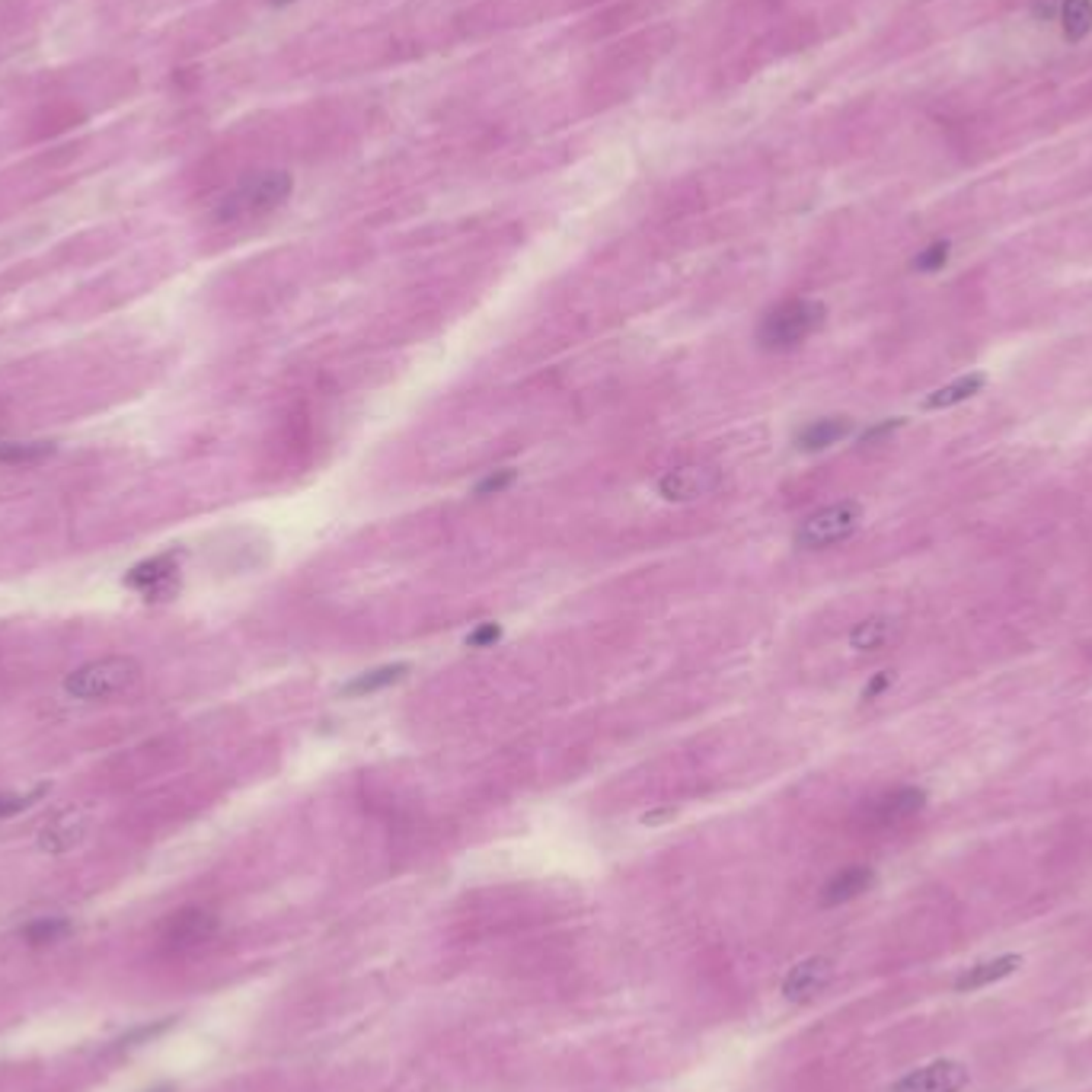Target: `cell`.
Masks as SVG:
<instances>
[{
	"label": "cell",
	"mask_w": 1092,
	"mask_h": 1092,
	"mask_svg": "<svg viewBox=\"0 0 1092 1092\" xmlns=\"http://www.w3.org/2000/svg\"><path fill=\"white\" fill-rule=\"evenodd\" d=\"M137 681H141V664L131 655H105L74 667L64 678V693L84 703H99V699L131 693Z\"/></svg>",
	"instance_id": "3"
},
{
	"label": "cell",
	"mask_w": 1092,
	"mask_h": 1092,
	"mask_svg": "<svg viewBox=\"0 0 1092 1092\" xmlns=\"http://www.w3.org/2000/svg\"><path fill=\"white\" fill-rule=\"evenodd\" d=\"M888 684H892V672H882V675H875L869 684H866V690H863V699H875V696H882L885 690H888Z\"/></svg>",
	"instance_id": "25"
},
{
	"label": "cell",
	"mask_w": 1092,
	"mask_h": 1092,
	"mask_svg": "<svg viewBox=\"0 0 1092 1092\" xmlns=\"http://www.w3.org/2000/svg\"><path fill=\"white\" fill-rule=\"evenodd\" d=\"M831 974H834L831 959H824V956L805 959V962H799V965L789 968V974H786V980H783V997H786L789 1003H808V1000H815V997L828 988Z\"/></svg>",
	"instance_id": "9"
},
{
	"label": "cell",
	"mask_w": 1092,
	"mask_h": 1092,
	"mask_svg": "<svg viewBox=\"0 0 1092 1092\" xmlns=\"http://www.w3.org/2000/svg\"><path fill=\"white\" fill-rule=\"evenodd\" d=\"M927 805V792L917 786H901L892 789L885 795H878L869 808H866V821L875 828H895L907 818H913Z\"/></svg>",
	"instance_id": "8"
},
{
	"label": "cell",
	"mask_w": 1092,
	"mask_h": 1092,
	"mask_svg": "<svg viewBox=\"0 0 1092 1092\" xmlns=\"http://www.w3.org/2000/svg\"><path fill=\"white\" fill-rule=\"evenodd\" d=\"M67 933H70V924L64 917H42L23 927V939L29 945H52V942H61Z\"/></svg>",
	"instance_id": "20"
},
{
	"label": "cell",
	"mask_w": 1092,
	"mask_h": 1092,
	"mask_svg": "<svg viewBox=\"0 0 1092 1092\" xmlns=\"http://www.w3.org/2000/svg\"><path fill=\"white\" fill-rule=\"evenodd\" d=\"M895 629L898 626L888 617H869V620L853 626L850 649H856V652H882L895 639Z\"/></svg>",
	"instance_id": "16"
},
{
	"label": "cell",
	"mask_w": 1092,
	"mask_h": 1092,
	"mask_svg": "<svg viewBox=\"0 0 1092 1092\" xmlns=\"http://www.w3.org/2000/svg\"><path fill=\"white\" fill-rule=\"evenodd\" d=\"M514 470L511 467H502V470H492L489 476H482L476 482V496H499V492H505L511 482H514Z\"/></svg>",
	"instance_id": "23"
},
{
	"label": "cell",
	"mask_w": 1092,
	"mask_h": 1092,
	"mask_svg": "<svg viewBox=\"0 0 1092 1092\" xmlns=\"http://www.w3.org/2000/svg\"><path fill=\"white\" fill-rule=\"evenodd\" d=\"M45 792H49V786H39V789L26 792V795H23V792H0V821L26 812V808H32Z\"/></svg>",
	"instance_id": "21"
},
{
	"label": "cell",
	"mask_w": 1092,
	"mask_h": 1092,
	"mask_svg": "<svg viewBox=\"0 0 1092 1092\" xmlns=\"http://www.w3.org/2000/svg\"><path fill=\"white\" fill-rule=\"evenodd\" d=\"M984 383H988V377H984L980 371L965 374V377H956L953 383H945V386H939V391H933V394L924 400V409H953V406L971 400L974 394H980Z\"/></svg>",
	"instance_id": "15"
},
{
	"label": "cell",
	"mask_w": 1092,
	"mask_h": 1092,
	"mask_svg": "<svg viewBox=\"0 0 1092 1092\" xmlns=\"http://www.w3.org/2000/svg\"><path fill=\"white\" fill-rule=\"evenodd\" d=\"M502 639V626L499 623H479L473 632H470V636H467V646L470 649H489V646H496Z\"/></svg>",
	"instance_id": "24"
},
{
	"label": "cell",
	"mask_w": 1092,
	"mask_h": 1092,
	"mask_svg": "<svg viewBox=\"0 0 1092 1092\" xmlns=\"http://www.w3.org/2000/svg\"><path fill=\"white\" fill-rule=\"evenodd\" d=\"M824 304L812 298H789L770 307L757 326V345L763 351H792L812 339L824 323Z\"/></svg>",
	"instance_id": "1"
},
{
	"label": "cell",
	"mask_w": 1092,
	"mask_h": 1092,
	"mask_svg": "<svg viewBox=\"0 0 1092 1092\" xmlns=\"http://www.w3.org/2000/svg\"><path fill=\"white\" fill-rule=\"evenodd\" d=\"M52 454H55L52 441H0V464H7V467L39 464Z\"/></svg>",
	"instance_id": "19"
},
{
	"label": "cell",
	"mask_w": 1092,
	"mask_h": 1092,
	"mask_svg": "<svg viewBox=\"0 0 1092 1092\" xmlns=\"http://www.w3.org/2000/svg\"><path fill=\"white\" fill-rule=\"evenodd\" d=\"M291 192H294V176L291 173H285V169L253 173V176H246L243 183H237L233 192H227V198L215 211V218L221 224L262 218V215H269V211L285 205Z\"/></svg>",
	"instance_id": "2"
},
{
	"label": "cell",
	"mask_w": 1092,
	"mask_h": 1092,
	"mask_svg": "<svg viewBox=\"0 0 1092 1092\" xmlns=\"http://www.w3.org/2000/svg\"><path fill=\"white\" fill-rule=\"evenodd\" d=\"M872 882H875V872L869 866H847L828 878V885L821 888V904L824 907L847 904V901L860 898L863 892H869Z\"/></svg>",
	"instance_id": "11"
},
{
	"label": "cell",
	"mask_w": 1092,
	"mask_h": 1092,
	"mask_svg": "<svg viewBox=\"0 0 1092 1092\" xmlns=\"http://www.w3.org/2000/svg\"><path fill=\"white\" fill-rule=\"evenodd\" d=\"M1058 20L1070 42H1080L1092 32V0H1061Z\"/></svg>",
	"instance_id": "18"
},
{
	"label": "cell",
	"mask_w": 1092,
	"mask_h": 1092,
	"mask_svg": "<svg viewBox=\"0 0 1092 1092\" xmlns=\"http://www.w3.org/2000/svg\"><path fill=\"white\" fill-rule=\"evenodd\" d=\"M948 250H953V246H948V240L930 243L927 250H924L917 259H913V269H917V272H939V269L948 262Z\"/></svg>",
	"instance_id": "22"
},
{
	"label": "cell",
	"mask_w": 1092,
	"mask_h": 1092,
	"mask_svg": "<svg viewBox=\"0 0 1092 1092\" xmlns=\"http://www.w3.org/2000/svg\"><path fill=\"white\" fill-rule=\"evenodd\" d=\"M968 1083V1070L959 1061H933L901 1077L892 1092H959Z\"/></svg>",
	"instance_id": "7"
},
{
	"label": "cell",
	"mask_w": 1092,
	"mask_h": 1092,
	"mask_svg": "<svg viewBox=\"0 0 1092 1092\" xmlns=\"http://www.w3.org/2000/svg\"><path fill=\"white\" fill-rule=\"evenodd\" d=\"M722 486V473L716 467H707V464H684V467H672L664 470L661 479H658V496L664 502H678V505H687V502H699L713 496V492Z\"/></svg>",
	"instance_id": "5"
},
{
	"label": "cell",
	"mask_w": 1092,
	"mask_h": 1092,
	"mask_svg": "<svg viewBox=\"0 0 1092 1092\" xmlns=\"http://www.w3.org/2000/svg\"><path fill=\"white\" fill-rule=\"evenodd\" d=\"M860 524H863V505L843 499V502L824 505V508L808 514L795 527V543L802 550H828L834 543H843L847 537H853Z\"/></svg>",
	"instance_id": "4"
},
{
	"label": "cell",
	"mask_w": 1092,
	"mask_h": 1092,
	"mask_svg": "<svg viewBox=\"0 0 1092 1092\" xmlns=\"http://www.w3.org/2000/svg\"><path fill=\"white\" fill-rule=\"evenodd\" d=\"M406 675H409V664H383V667H374V672H365L358 678H351L342 687V693L345 696H368V693H377L383 687L400 684Z\"/></svg>",
	"instance_id": "17"
},
{
	"label": "cell",
	"mask_w": 1092,
	"mask_h": 1092,
	"mask_svg": "<svg viewBox=\"0 0 1092 1092\" xmlns=\"http://www.w3.org/2000/svg\"><path fill=\"white\" fill-rule=\"evenodd\" d=\"M215 927L218 924H215L211 913H205L198 907H189V910H180V913H173V917H169V924L163 930V942L169 948H189V945L205 942L211 933H215Z\"/></svg>",
	"instance_id": "10"
},
{
	"label": "cell",
	"mask_w": 1092,
	"mask_h": 1092,
	"mask_svg": "<svg viewBox=\"0 0 1092 1092\" xmlns=\"http://www.w3.org/2000/svg\"><path fill=\"white\" fill-rule=\"evenodd\" d=\"M853 432V422L847 415H824V418H815L808 422V426L795 435V444L802 450H824L831 444H837L840 438H847Z\"/></svg>",
	"instance_id": "13"
},
{
	"label": "cell",
	"mask_w": 1092,
	"mask_h": 1092,
	"mask_svg": "<svg viewBox=\"0 0 1092 1092\" xmlns=\"http://www.w3.org/2000/svg\"><path fill=\"white\" fill-rule=\"evenodd\" d=\"M1019 965H1023V956H1000V959H991V962H980V965H974V968H968L965 974L956 977V991L988 988V984H994V980L1009 977Z\"/></svg>",
	"instance_id": "14"
},
{
	"label": "cell",
	"mask_w": 1092,
	"mask_h": 1092,
	"mask_svg": "<svg viewBox=\"0 0 1092 1092\" xmlns=\"http://www.w3.org/2000/svg\"><path fill=\"white\" fill-rule=\"evenodd\" d=\"M901 426V418H888V422H882V426H872L866 435H863V444H872V441H878V438H885L888 432H895Z\"/></svg>",
	"instance_id": "26"
},
{
	"label": "cell",
	"mask_w": 1092,
	"mask_h": 1092,
	"mask_svg": "<svg viewBox=\"0 0 1092 1092\" xmlns=\"http://www.w3.org/2000/svg\"><path fill=\"white\" fill-rule=\"evenodd\" d=\"M125 585L137 591L145 601H166L180 588V556H176V550H169L137 562L134 569H128Z\"/></svg>",
	"instance_id": "6"
},
{
	"label": "cell",
	"mask_w": 1092,
	"mask_h": 1092,
	"mask_svg": "<svg viewBox=\"0 0 1092 1092\" xmlns=\"http://www.w3.org/2000/svg\"><path fill=\"white\" fill-rule=\"evenodd\" d=\"M84 834H87V818L81 812H64L42 828L39 847L49 853H67L84 840Z\"/></svg>",
	"instance_id": "12"
},
{
	"label": "cell",
	"mask_w": 1092,
	"mask_h": 1092,
	"mask_svg": "<svg viewBox=\"0 0 1092 1092\" xmlns=\"http://www.w3.org/2000/svg\"><path fill=\"white\" fill-rule=\"evenodd\" d=\"M275 7H285V4H294V0H272Z\"/></svg>",
	"instance_id": "27"
}]
</instances>
